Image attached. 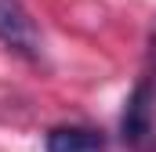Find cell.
Masks as SVG:
<instances>
[{
  "instance_id": "obj_1",
  "label": "cell",
  "mask_w": 156,
  "mask_h": 152,
  "mask_svg": "<svg viewBox=\"0 0 156 152\" xmlns=\"http://www.w3.org/2000/svg\"><path fill=\"white\" fill-rule=\"evenodd\" d=\"M153 127H156V91L153 80H138L134 91L123 102V116H120V138L131 149H142L145 141H153Z\"/></svg>"
},
{
  "instance_id": "obj_2",
  "label": "cell",
  "mask_w": 156,
  "mask_h": 152,
  "mask_svg": "<svg viewBox=\"0 0 156 152\" xmlns=\"http://www.w3.org/2000/svg\"><path fill=\"white\" fill-rule=\"evenodd\" d=\"M0 43L29 62L44 54V36L22 0H0Z\"/></svg>"
},
{
  "instance_id": "obj_3",
  "label": "cell",
  "mask_w": 156,
  "mask_h": 152,
  "mask_svg": "<svg viewBox=\"0 0 156 152\" xmlns=\"http://www.w3.org/2000/svg\"><path fill=\"white\" fill-rule=\"evenodd\" d=\"M109 141L102 130L83 127V123H66V127H51L44 138V152H105Z\"/></svg>"
},
{
  "instance_id": "obj_4",
  "label": "cell",
  "mask_w": 156,
  "mask_h": 152,
  "mask_svg": "<svg viewBox=\"0 0 156 152\" xmlns=\"http://www.w3.org/2000/svg\"><path fill=\"white\" fill-rule=\"evenodd\" d=\"M149 58H153V65H156V26H153V36H149Z\"/></svg>"
}]
</instances>
